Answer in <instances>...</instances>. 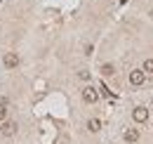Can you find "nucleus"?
Segmentation results:
<instances>
[{
    "mask_svg": "<svg viewBox=\"0 0 153 144\" xmlns=\"http://www.w3.org/2000/svg\"><path fill=\"white\" fill-rule=\"evenodd\" d=\"M144 80H146V71H144V69L130 71V83H132V85H144Z\"/></svg>",
    "mask_w": 153,
    "mask_h": 144,
    "instance_id": "1",
    "label": "nucleus"
},
{
    "mask_svg": "<svg viewBox=\"0 0 153 144\" xmlns=\"http://www.w3.org/2000/svg\"><path fill=\"white\" fill-rule=\"evenodd\" d=\"M132 118L137 121V123H144V121H149V109H144V106H137L132 111Z\"/></svg>",
    "mask_w": 153,
    "mask_h": 144,
    "instance_id": "2",
    "label": "nucleus"
},
{
    "mask_svg": "<svg viewBox=\"0 0 153 144\" xmlns=\"http://www.w3.org/2000/svg\"><path fill=\"white\" fill-rule=\"evenodd\" d=\"M82 99H85L87 104H94L97 99H99V92H97L94 88H85V90H82Z\"/></svg>",
    "mask_w": 153,
    "mask_h": 144,
    "instance_id": "3",
    "label": "nucleus"
},
{
    "mask_svg": "<svg viewBox=\"0 0 153 144\" xmlns=\"http://www.w3.org/2000/svg\"><path fill=\"white\" fill-rule=\"evenodd\" d=\"M2 62H5L7 69H17V66H19V57H17V52H7Z\"/></svg>",
    "mask_w": 153,
    "mask_h": 144,
    "instance_id": "4",
    "label": "nucleus"
},
{
    "mask_svg": "<svg viewBox=\"0 0 153 144\" xmlns=\"http://www.w3.org/2000/svg\"><path fill=\"white\" fill-rule=\"evenodd\" d=\"M17 132V123H12V121H2V135L5 137H12Z\"/></svg>",
    "mask_w": 153,
    "mask_h": 144,
    "instance_id": "5",
    "label": "nucleus"
},
{
    "mask_svg": "<svg viewBox=\"0 0 153 144\" xmlns=\"http://www.w3.org/2000/svg\"><path fill=\"white\" fill-rule=\"evenodd\" d=\"M137 140H139V130H134V128L125 130V142H137Z\"/></svg>",
    "mask_w": 153,
    "mask_h": 144,
    "instance_id": "6",
    "label": "nucleus"
},
{
    "mask_svg": "<svg viewBox=\"0 0 153 144\" xmlns=\"http://www.w3.org/2000/svg\"><path fill=\"white\" fill-rule=\"evenodd\" d=\"M99 128H101V121H99V118H92V121L87 123V130H90V132H97Z\"/></svg>",
    "mask_w": 153,
    "mask_h": 144,
    "instance_id": "7",
    "label": "nucleus"
},
{
    "mask_svg": "<svg viewBox=\"0 0 153 144\" xmlns=\"http://www.w3.org/2000/svg\"><path fill=\"white\" fill-rule=\"evenodd\" d=\"M115 69H113V64H104L101 66V76H113Z\"/></svg>",
    "mask_w": 153,
    "mask_h": 144,
    "instance_id": "8",
    "label": "nucleus"
},
{
    "mask_svg": "<svg viewBox=\"0 0 153 144\" xmlns=\"http://www.w3.org/2000/svg\"><path fill=\"white\" fill-rule=\"evenodd\" d=\"M144 71L153 73V59H146V62H144Z\"/></svg>",
    "mask_w": 153,
    "mask_h": 144,
    "instance_id": "9",
    "label": "nucleus"
},
{
    "mask_svg": "<svg viewBox=\"0 0 153 144\" xmlns=\"http://www.w3.org/2000/svg\"><path fill=\"white\" fill-rule=\"evenodd\" d=\"M7 118V104H0V121Z\"/></svg>",
    "mask_w": 153,
    "mask_h": 144,
    "instance_id": "10",
    "label": "nucleus"
},
{
    "mask_svg": "<svg viewBox=\"0 0 153 144\" xmlns=\"http://www.w3.org/2000/svg\"><path fill=\"white\" fill-rule=\"evenodd\" d=\"M78 76H80L82 80H90V71H80V73H78Z\"/></svg>",
    "mask_w": 153,
    "mask_h": 144,
    "instance_id": "11",
    "label": "nucleus"
}]
</instances>
